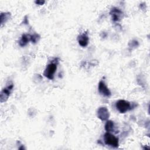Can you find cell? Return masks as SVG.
<instances>
[{"mask_svg":"<svg viewBox=\"0 0 150 150\" xmlns=\"http://www.w3.org/2000/svg\"><path fill=\"white\" fill-rule=\"evenodd\" d=\"M11 16V13L10 12H2L1 13V25L2 26L5 23Z\"/></svg>","mask_w":150,"mask_h":150,"instance_id":"cell-11","label":"cell"},{"mask_svg":"<svg viewBox=\"0 0 150 150\" xmlns=\"http://www.w3.org/2000/svg\"><path fill=\"white\" fill-rule=\"evenodd\" d=\"M110 14L114 22L120 21L124 16V13L122 11L117 7L112 8L110 12Z\"/></svg>","mask_w":150,"mask_h":150,"instance_id":"cell-4","label":"cell"},{"mask_svg":"<svg viewBox=\"0 0 150 150\" xmlns=\"http://www.w3.org/2000/svg\"><path fill=\"white\" fill-rule=\"evenodd\" d=\"M97 117L102 121H107L110 117V112L105 107H100L97 111Z\"/></svg>","mask_w":150,"mask_h":150,"instance_id":"cell-5","label":"cell"},{"mask_svg":"<svg viewBox=\"0 0 150 150\" xmlns=\"http://www.w3.org/2000/svg\"><path fill=\"white\" fill-rule=\"evenodd\" d=\"M30 42H32V43L35 44L39 42L40 38V36L39 34L35 33L32 35H30Z\"/></svg>","mask_w":150,"mask_h":150,"instance_id":"cell-12","label":"cell"},{"mask_svg":"<svg viewBox=\"0 0 150 150\" xmlns=\"http://www.w3.org/2000/svg\"><path fill=\"white\" fill-rule=\"evenodd\" d=\"M104 141L107 145L112 148H118L119 146L118 138L111 132H107L104 135Z\"/></svg>","mask_w":150,"mask_h":150,"instance_id":"cell-2","label":"cell"},{"mask_svg":"<svg viewBox=\"0 0 150 150\" xmlns=\"http://www.w3.org/2000/svg\"><path fill=\"white\" fill-rule=\"evenodd\" d=\"M29 41H30V35L23 34L19 40V45L21 47H24L29 43Z\"/></svg>","mask_w":150,"mask_h":150,"instance_id":"cell-9","label":"cell"},{"mask_svg":"<svg viewBox=\"0 0 150 150\" xmlns=\"http://www.w3.org/2000/svg\"><path fill=\"white\" fill-rule=\"evenodd\" d=\"M139 46V43L136 40H132L128 43V46L132 49L136 48Z\"/></svg>","mask_w":150,"mask_h":150,"instance_id":"cell-13","label":"cell"},{"mask_svg":"<svg viewBox=\"0 0 150 150\" xmlns=\"http://www.w3.org/2000/svg\"><path fill=\"white\" fill-rule=\"evenodd\" d=\"M116 109L121 114L127 112L128 111L133 108L131 103L125 100H119L115 103Z\"/></svg>","mask_w":150,"mask_h":150,"instance_id":"cell-3","label":"cell"},{"mask_svg":"<svg viewBox=\"0 0 150 150\" xmlns=\"http://www.w3.org/2000/svg\"><path fill=\"white\" fill-rule=\"evenodd\" d=\"M23 23L25 24V25L28 23V20L27 19V16H25V17L23 19Z\"/></svg>","mask_w":150,"mask_h":150,"instance_id":"cell-15","label":"cell"},{"mask_svg":"<svg viewBox=\"0 0 150 150\" xmlns=\"http://www.w3.org/2000/svg\"><path fill=\"white\" fill-rule=\"evenodd\" d=\"M104 128L105 130L108 132H114L115 131V124L111 120H107Z\"/></svg>","mask_w":150,"mask_h":150,"instance_id":"cell-10","label":"cell"},{"mask_svg":"<svg viewBox=\"0 0 150 150\" xmlns=\"http://www.w3.org/2000/svg\"><path fill=\"white\" fill-rule=\"evenodd\" d=\"M98 91L99 93L101 95H102V96H103L104 97H110L111 96V91L107 87V86L105 84V82L104 81H103V80H101L98 83Z\"/></svg>","mask_w":150,"mask_h":150,"instance_id":"cell-6","label":"cell"},{"mask_svg":"<svg viewBox=\"0 0 150 150\" xmlns=\"http://www.w3.org/2000/svg\"><path fill=\"white\" fill-rule=\"evenodd\" d=\"M35 3L36 5H43V4L45 3V1H42V0H38V1H35Z\"/></svg>","mask_w":150,"mask_h":150,"instance_id":"cell-14","label":"cell"},{"mask_svg":"<svg viewBox=\"0 0 150 150\" xmlns=\"http://www.w3.org/2000/svg\"><path fill=\"white\" fill-rule=\"evenodd\" d=\"M13 88V84H11L8 85L7 87H6L5 88H4L1 91V94H0V100L1 103H4L8 99Z\"/></svg>","mask_w":150,"mask_h":150,"instance_id":"cell-7","label":"cell"},{"mask_svg":"<svg viewBox=\"0 0 150 150\" xmlns=\"http://www.w3.org/2000/svg\"><path fill=\"white\" fill-rule=\"evenodd\" d=\"M77 41L80 46L81 47H86L89 42V38L87 33H83L78 36Z\"/></svg>","mask_w":150,"mask_h":150,"instance_id":"cell-8","label":"cell"},{"mask_svg":"<svg viewBox=\"0 0 150 150\" xmlns=\"http://www.w3.org/2000/svg\"><path fill=\"white\" fill-rule=\"evenodd\" d=\"M57 59H56L55 60L52 61L46 66L43 72V75L45 77L49 80H53L54 79V74L57 70Z\"/></svg>","mask_w":150,"mask_h":150,"instance_id":"cell-1","label":"cell"}]
</instances>
